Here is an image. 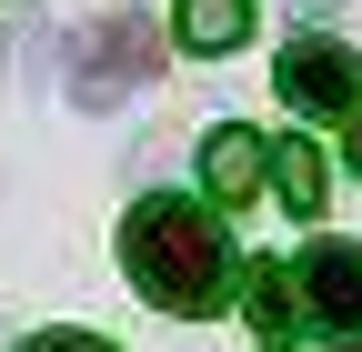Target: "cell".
I'll list each match as a JSON object with an SVG mask.
<instances>
[{"label": "cell", "instance_id": "11", "mask_svg": "<svg viewBox=\"0 0 362 352\" xmlns=\"http://www.w3.org/2000/svg\"><path fill=\"white\" fill-rule=\"evenodd\" d=\"M272 352H292V342H272Z\"/></svg>", "mask_w": 362, "mask_h": 352}, {"label": "cell", "instance_id": "6", "mask_svg": "<svg viewBox=\"0 0 362 352\" xmlns=\"http://www.w3.org/2000/svg\"><path fill=\"white\" fill-rule=\"evenodd\" d=\"M272 192H282L292 201V222H312V211H322V151H312V141H282V151H272Z\"/></svg>", "mask_w": 362, "mask_h": 352}, {"label": "cell", "instance_id": "3", "mask_svg": "<svg viewBox=\"0 0 362 352\" xmlns=\"http://www.w3.org/2000/svg\"><path fill=\"white\" fill-rule=\"evenodd\" d=\"M272 81H282L292 111H352L362 101V61H352V40H332V30H302L292 51L272 61Z\"/></svg>", "mask_w": 362, "mask_h": 352}, {"label": "cell", "instance_id": "2", "mask_svg": "<svg viewBox=\"0 0 362 352\" xmlns=\"http://www.w3.org/2000/svg\"><path fill=\"white\" fill-rule=\"evenodd\" d=\"M151 71H161V30L141 11H101L71 30V101L81 111H121L131 91H151Z\"/></svg>", "mask_w": 362, "mask_h": 352}, {"label": "cell", "instance_id": "7", "mask_svg": "<svg viewBox=\"0 0 362 352\" xmlns=\"http://www.w3.org/2000/svg\"><path fill=\"white\" fill-rule=\"evenodd\" d=\"M242 30H252L242 0H181V40L192 51H242Z\"/></svg>", "mask_w": 362, "mask_h": 352}, {"label": "cell", "instance_id": "9", "mask_svg": "<svg viewBox=\"0 0 362 352\" xmlns=\"http://www.w3.org/2000/svg\"><path fill=\"white\" fill-rule=\"evenodd\" d=\"M21 352H111L101 332H40V342H21Z\"/></svg>", "mask_w": 362, "mask_h": 352}, {"label": "cell", "instance_id": "10", "mask_svg": "<svg viewBox=\"0 0 362 352\" xmlns=\"http://www.w3.org/2000/svg\"><path fill=\"white\" fill-rule=\"evenodd\" d=\"M342 151H352V171H362V101H352V141H342Z\"/></svg>", "mask_w": 362, "mask_h": 352}, {"label": "cell", "instance_id": "8", "mask_svg": "<svg viewBox=\"0 0 362 352\" xmlns=\"http://www.w3.org/2000/svg\"><path fill=\"white\" fill-rule=\"evenodd\" d=\"M252 322H262L272 342H282L292 322H312V302H302V272H262V282H252Z\"/></svg>", "mask_w": 362, "mask_h": 352}, {"label": "cell", "instance_id": "4", "mask_svg": "<svg viewBox=\"0 0 362 352\" xmlns=\"http://www.w3.org/2000/svg\"><path fill=\"white\" fill-rule=\"evenodd\" d=\"M302 302H312V332L362 342V242H312L302 252Z\"/></svg>", "mask_w": 362, "mask_h": 352}, {"label": "cell", "instance_id": "1", "mask_svg": "<svg viewBox=\"0 0 362 352\" xmlns=\"http://www.w3.org/2000/svg\"><path fill=\"white\" fill-rule=\"evenodd\" d=\"M121 262H131V282H141L161 312H221V302H232V272H242V252H232V232H221V211L192 201V192L131 201Z\"/></svg>", "mask_w": 362, "mask_h": 352}, {"label": "cell", "instance_id": "5", "mask_svg": "<svg viewBox=\"0 0 362 352\" xmlns=\"http://www.w3.org/2000/svg\"><path fill=\"white\" fill-rule=\"evenodd\" d=\"M202 182H211V201L272 192V141H262V131H242V121H221L211 141H202Z\"/></svg>", "mask_w": 362, "mask_h": 352}]
</instances>
